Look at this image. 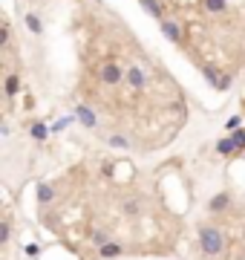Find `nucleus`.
Returning <instances> with one entry per match:
<instances>
[{
  "label": "nucleus",
  "instance_id": "nucleus-14",
  "mask_svg": "<svg viewBox=\"0 0 245 260\" xmlns=\"http://www.w3.org/2000/svg\"><path fill=\"white\" fill-rule=\"evenodd\" d=\"M32 136H35V139H44V136H47V127H44V124H35V127H32Z\"/></svg>",
  "mask_w": 245,
  "mask_h": 260
},
{
  "label": "nucleus",
  "instance_id": "nucleus-8",
  "mask_svg": "<svg viewBox=\"0 0 245 260\" xmlns=\"http://www.w3.org/2000/svg\"><path fill=\"white\" fill-rule=\"evenodd\" d=\"M18 87H21L18 75H9V78H6V93H9V95H15V93H18Z\"/></svg>",
  "mask_w": 245,
  "mask_h": 260
},
{
  "label": "nucleus",
  "instance_id": "nucleus-13",
  "mask_svg": "<svg viewBox=\"0 0 245 260\" xmlns=\"http://www.w3.org/2000/svg\"><path fill=\"white\" fill-rule=\"evenodd\" d=\"M231 139L236 142V148H245V133H242V130H236V133H233Z\"/></svg>",
  "mask_w": 245,
  "mask_h": 260
},
{
  "label": "nucleus",
  "instance_id": "nucleus-1",
  "mask_svg": "<svg viewBox=\"0 0 245 260\" xmlns=\"http://www.w3.org/2000/svg\"><path fill=\"white\" fill-rule=\"evenodd\" d=\"M199 237H202V251H205V254H219L222 246H225L222 231H219V228H213V225H205Z\"/></svg>",
  "mask_w": 245,
  "mask_h": 260
},
{
  "label": "nucleus",
  "instance_id": "nucleus-11",
  "mask_svg": "<svg viewBox=\"0 0 245 260\" xmlns=\"http://www.w3.org/2000/svg\"><path fill=\"white\" fill-rule=\"evenodd\" d=\"M52 197H55V194H52V188H49V185H41V202H49Z\"/></svg>",
  "mask_w": 245,
  "mask_h": 260
},
{
  "label": "nucleus",
  "instance_id": "nucleus-3",
  "mask_svg": "<svg viewBox=\"0 0 245 260\" xmlns=\"http://www.w3.org/2000/svg\"><path fill=\"white\" fill-rule=\"evenodd\" d=\"M127 84L133 87V90H141V87L147 84V78H144V70H139V67H130V70H127Z\"/></svg>",
  "mask_w": 245,
  "mask_h": 260
},
{
  "label": "nucleus",
  "instance_id": "nucleus-10",
  "mask_svg": "<svg viewBox=\"0 0 245 260\" xmlns=\"http://www.w3.org/2000/svg\"><path fill=\"white\" fill-rule=\"evenodd\" d=\"M205 6H208L210 12H222L225 9V0H205Z\"/></svg>",
  "mask_w": 245,
  "mask_h": 260
},
{
  "label": "nucleus",
  "instance_id": "nucleus-5",
  "mask_svg": "<svg viewBox=\"0 0 245 260\" xmlns=\"http://www.w3.org/2000/svg\"><path fill=\"white\" fill-rule=\"evenodd\" d=\"M78 118H81L87 127H95V113L90 110V107H84V104L78 107Z\"/></svg>",
  "mask_w": 245,
  "mask_h": 260
},
{
  "label": "nucleus",
  "instance_id": "nucleus-4",
  "mask_svg": "<svg viewBox=\"0 0 245 260\" xmlns=\"http://www.w3.org/2000/svg\"><path fill=\"white\" fill-rule=\"evenodd\" d=\"M162 32L170 38V41H179V38H182V29H179L173 21H162Z\"/></svg>",
  "mask_w": 245,
  "mask_h": 260
},
{
  "label": "nucleus",
  "instance_id": "nucleus-7",
  "mask_svg": "<svg viewBox=\"0 0 245 260\" xmlns=\"http://www.w3.org/2000/svg\"><path fill=\"white\" fill-rule=\"evenodd\" d=\"M101 254H104V257H116V254H121V246H116V243H107V246H101Z\"/></svg>",
  "mask_w": 245,
  "mask_h": 260
},
{
  "label": "nucleus",
  "instance_id": "nucleus-6",
  "mask_svg": "<svg viewBox=\"0 0 245 260\" xmlns=\"http://www.w3.org/2000/svg\"><path fill=\"white\" fill-rule=\"evenodd\" d=\"M139 3H141V6H144V9H147L150 15L162 18V9H159V3H156V0H139Z\"/></svg>",
  "mask_w": 245,
  "mask_h": 260
},
{
  "label": "nucleus",
  "instance_id": "nucleus-12",
  "mask_svg": "<svg viewBox=\"0 0 245 260\" xmlns=\"http://www.w3.org/2000/svg\"><path fill=\"white\" fill-rule=\"evenodd\" d=\"M26 24H29V29H32V32H41V24H38L35 15H26Z\"/></svg>",
  "mask_w": 245,
  "mask_h": 260
},
{
  "label": "nucleus",
  "instance_id": "nucleus-9",
  "mask_svg": "<svg viewBox=\"0 0 245 260\" xmlns=\"http://www.w3.org/2000/svg\"><path fill=\"white\" fill-rule=\"evenodd\" d=\"M231 151H236V142H233V139H222V142H219V154H231Z\"/></svg>",
  "mask_w": 245,
  "mask_h": 260
},
{
  "label": "nucleus",
  "instance_id": "nucleus-2",
  "mask_svg": "<svg viewBox=\"0 0 245 260\" xmlns=\"http://www.w3.org/2000/svg\"><path fill=\"white\" fill-rule=\"evenodd\" d=\"M124 78H127V72L121 70L116 61H110V64L101 67V81H104V84H121Z\"/></svg>",
  "mask_w": 245,
  "mask_h": 260
},
{
  "label": "nucleus",
  "instance_id": "nucleus-15",
  "mask_svg": "<svg viewBox=\"0 0 245 260\" xmlns=\"http://www.w3.org/2000/svg\"><path fill=\"white\" fill-rule=\"evenodd\" d=\"M236 127H239V116L228 118V130H236Z\"/></svg>",
  "mask_w": 245,
  "mask_h": 260
}]
</instances>
